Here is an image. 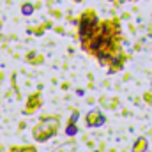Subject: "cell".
I'll use <instances>...</instances> for the list:
<instances>
[{
    "mask_svg": "<svg viewBox=\"0 0 152 152\" xmlns=\"http://www.w3.org/2000/svg\"><path fill=\"white\" fill-rule=\"evenodd\" d=\"M103 122H104V117L97 110H92L90 113L87 115V126H101Z\"/></svg>",
    "mask_w": 152,
    "mask_h": 152,
    "instance_id": "1",
    "label": "cell"
},
{
    "mask_svg": "<svg viewBox=\"0 0 152 152\" xmlns=\"http://www.w3.org/2000/svg\"><path fill=\"white\" fill-rule=\"evenodd\" d=\"M143 151H145V140L142 138V140L136 142V145H134V152H143Z\"/></svg>",
    "mask_w": 152,
    "mask_h": 152,
    "instance_id": "2",
    "label": "cell"
}]
</instances>
